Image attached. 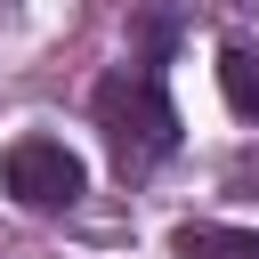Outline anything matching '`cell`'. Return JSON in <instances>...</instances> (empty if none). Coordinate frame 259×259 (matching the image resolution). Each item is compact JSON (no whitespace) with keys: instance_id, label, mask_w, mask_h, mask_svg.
Listing matches in <instances>:
<instances>
[{"instance_id":"2","label":"cell","mask_w":259,"mask_h":259,"mask_svg":"<svg viewBox=\"0 0 259 259\" xmlns=\"http://www.w3.org/2000/svg\"><path fill=\"white\" fill-rule=\"evenodd\" d=\"M81 186H89V170H81L57 138H16V146H8V194H16L24 210H73Z\"/></svg>"},{"instance_id":"1","label":"cell","mask_w":259,"mask_h":259,"mask_svg":"<svg viewBox=\"0 0 259 259\" xmlns=\"http://www.w3.org/2000/svg\"><path fill=\"white\" fill-rule=\"evenodd\" d=\"M97 130H105V146H113L121 170H154L162 154H178V105H170L162 73L154 65L105 73L97 81Z\"/></svg>"},{"instance_id":"3","label":"cell","mask_w":259,"mask_h":259,"mask_svg":"<svg viewBox=\"0 0 259 259\" xmlns=\"http://www.w3.org/2000/svg\"><path fill=\"white\" fill-rule=\"evenodd\" d=\"M219 97L243 121H259V49H219Z\"/></svg>"},{"instance_id":"4","label":"cell","mask_w":259,"mask_h":259,"mask_svg":"<svg viewBox=\"0 0 259 259\" xmlns=\"http://www.w3.org/2000/svg\"><path fill=\"white\" fill-rule=\"evenodd\" d=\"M178 259H259L251 227H178Z\"/></svg>"}]
</instances>
